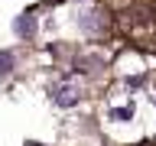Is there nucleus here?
<instances>
[{
	"label": "nucleus",
	"mask_w": 156,
	"mask_h": 146,
	"mask_svg": "<svg viewBox=\"0 0 156 146\" xmlns=\"http://www.w3.org/2000/svg\"><path fill=\"white\" fill-rule=\"evenodd\" d=\"M49 94H52V101H55L58 107H72V104H78L81 88H78L75 81H55V85L49 88Z\"/></svg>",
	"instance_id": "1"
},
{
	"label": "nucleus",
	"mask_w": 156,
	"mask_h": 146,
	"mask_svg": "<svg viewBox=\"0 0 156 146\" xmlns=\"http://www.w3.org/2000/svg\"><path fill=\"white\" fill-rule=\"evenodd\" d=\"M101 26H104V16H101V13H94V10H88V13H81V16H78V29H85V33H98Z\"/></svg>",
	"instance_id": "2"
},
{
	"label": "nucleus",
	"mask_w": 156,
	"mask_h": 146,
	"mask_svg": "<svg viewBox=\"0 0 156 146\" xmlns=\"http://www.w3.org/2000/svg\"><path fill=\"white\" fill-rule=\"evenodd\" d=\"M13 29H16V36H26V39H29L33 33H36V19H33V13H26V16H20Z\"/></svg>",
	"instance_id": "3"
},
{
	"label": "nucleus",
	"mask_w": 156,
	"mask_h": 146,
	"mask_svg": "<svg viewBox=\"0 0 156 146\" xmlns=\"http://www.w3.org/2000/svg\"><path fill=\"white\" fill-rule=\"evenodd\" d=\"M10 68H13V55L10 52H0V75H10Z\"/></svg>",
	"instance_id": "4"
},
{
	"label": "nucleus",
	"mask_w": 156,
	"mask_h": 146,
	"mask_svg": "<svg viewBox=\"0 0 156 146\" xmlns=\"http://www.w3.org/2000/svg\"><path fill=\"white\" fill-rule=\"evenodd\" d=\"M130 117V107H114L111 110V120H127Z\"/></svg>",
	"instance_id": "5"
}]
</instances>
